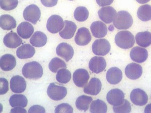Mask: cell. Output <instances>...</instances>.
<instances>
[{
    "mask_svg": "<svg viewBox=\"0 0 151 113\" xmlns=\"http://www.w3.org/2000/svg\"><path fill=\"white\" fill-rule=\"evenodd\" d=\"M34 31L33 26L27 22H22L17 27V31L18 35L24 39L29 38Z\"/></svg>",
    "mask_w": 151,
    "mask_h": 113,
    "instance_id": "cell-25",
    "label": "cell"
},
{
    "mask_svg": "<svg viewBox=\"0 0 151 113\" xmlns=\"http://www.w3.org/2000/svg\"><path fill=\"white\" fill-rule=\"evenodd\" d=\"M102 87V83L97 78H91L88 84L84 87L83 91L87 94L97 95L100 93Z\"/></svg>",
    "mask_w": 151,
    "mask_h": 113,
    "instance_id": "cell-18",
    "label": "cell"
},
{
    "mask_svg": "<svg viewBox=\"0 0 151 113\" xmlns=\"http://www.w3.org/2000/svg\"><path fill=\"white\" fill-rule=\"evenodd\" d=\"M57 55L68 62L73 57L74 50L70 45L66 43H62L56 48Z\"/></svg>",
    "mask_w": 151,
    "mask_h": 113,
    "instance_id": "cell-12",
    "label": "cell"
},
{
    "mask_svg": "<svg viewBox=\"0 0 151 113\" xmlns=\"http://www.w3.org/2000/svg\"><path fill=\"white\" fill-rule=\"evenodd\" d=\"M27 98L23 94H14L11 96L9 99L10 104L13 107H25L27 106Z\"/></svg>",
    "mask_w": 151,
    "mask_h": 113,
    "instance_id": "cell-29",
    "label": "cell"
},
{
    "mask_svg": "<svg viewBox=\"0 0 151 113\" xmlns=\"http://www.w3.org/2000/svg\"><path fill=\"white\" fill-rule=\"evenodd\" d=\"M35 53V49L31 45L24 44L17 49L16 55L19 59H27L32 57Z\"/></svg>",
    "mask_w": 151,
    "mask_h": 113,
    "instance_id": "cell-24",
    "label": "cell"
},
{
    "mask_svg": "<svg viewBox=\"0 0 151 113\" xmlns=\"http://www.w3.org/2000/svg\"><path fill=\"white\" fill-rule=\"evenodd\" d=\"M131 109L130 104L126 99H124L123 102L120 105L113 107V111L116 113H129Z\"/></svg>",
    "mask_w": 151,
    "mask_h": 113,
    "instance_id": "cell-37",
    "label": "cell"
},
{
    "mask_svg": "<svg viewBox=\"0 0 151 113\" xmlns=\"http://www.w3.org/2000/svg\"><path fill=\"white\" fill-rule=\"evenodd\" d=\"M77 29L75 23L69 20H65L64 28L59 33L60 36L65 39H70L73 37Z\"/></svg>",
    "mask_w": 151,
    "mask_h": 113,
    "instance_id": "cell-22",
    "label": "cell"
},
{
    "mask_svg": "<svg viewBox=\"0 0 151 113\" xmlns=\"http://www.w3.org/2000/svg\"><path fill=\"white\" fill-rule=\"evenodd\" d=\"M67 68V65L64 61L60 58H54L49 63V68L53 73H56L60 69Z\"/></svg>",
    "mask_w": 151,
    "mask_h": 113,
    "instance_id": "cell-35",
    "label": "cell"
},
{
    "mask_svg": "<svg viewBox=\"0 0 151 113\" xmlns=\"http://www.w3.org/2000/svg\"><path fill=\"white\" fill-rule=\"evenodd\" d=\"M73 109L70 105L67 103H62L58 105L55 109V113H72Z\"/></svg>",
    "mask_w": 151,
    "mask_h": 113,
    "instance_id": "cell-38",
    "label": "cell"
},
{
    "mask_svg": "<svg viewBox=\"0 0 151 113\" xmlns=\"http://www.w3.org/2000/svg\"><path fill=\"white\" fill-rule=\"evenodd\" d=\"M148 56L147 51L146 49L136 46L131 50L130 57L134 62L142 63L146 61Z\"/></svg>",
    "mask_w": 151,
    "mask_h": 113,
    "instance_id": "cell-17",
    "label": "cell"
},
{
    "mask_svg": "<svg viewBox=\"0 0 151 113\" xmlns=\"http://www.w3.org/2000/svg\"><path fill=\"white\" fill-rule=\"evenodd\" d=\"M29 42L34 46L42 47L47 43V36L42 31H36L30 39Z\"/></svg>",
    "mask_w": 151,
    "mask_h": 113,
    "instance_id": "cell-26",
    "label": "cell"
},
{
    "mask_svg": "<svg viewBox=\"0 0 151 113\" xmlns=\"http://www.w3.org/2000/svg\"><path fill=\"white\" fill-rule=\"evenodd\" d=\"M130 98L134 104L139 106L145 105L147 103L148 100L147 93L139 88L132 90L130 94Z\"/></svg>",
    "mask_w": 151,
    "mask_h": 113,
    "instance_id": "cell-8",
    "label": "cell"
},
{
    "mask_svg": "<svg viewBox=\"0 0 151 113\" xmlns=\"http://www.w3.org/2000/svg\"><path fill=\"white\" fill-rule=\"evenodd\" d=\"M0 82V94L3 95L9 91V82L4 78H1Z\"/></svg>",
    "mask_w": 151,
    "mask_h": 113,
    "instance_id": "cell-39",
    "label": "cell"
},
{
    "mask_svg": "<svg viewBox=\"0 0 151 113\" xmlns=\"http://www.w3.org/2000/svg\"><path fill=\"white\" fill-rule=\"evenodd\" d=\"M16 59L10 54H6L2 56L0 60V67L3 71H9L13 70L16 67Z\"/></svg>",
    "mask_w": 151,
    "mask_h": 113,
    "instance_id": "cell-21",
    "label": "cell"
},
{
    "mask_svg": "<svg viewBox=\"0 0 151 113\" xmlns=\"http://www.w3.org/2000/svg\"><path fill=\"white\" fill-rule=\"evenodd\" d=\"M133 20L131 15L126 11H119L113 21L114 26L118 29H127L131 27Z\"/></svg>",
    "mask_w": 151,
    "mask_h": 113,
    "instance_id": "cell-3",
    "label": "cell"
},
{
    "mask_svg": "<svg viewBox=\"0 0 151 113\" xmlns=\"http://www.w3.org/2000/svg\"><path fill=\"white\" fill-rule=\"evenodd\" d=\"M10 87L11 91L14 93H22L26 89V82L22 76L16 75L11 78L10 81Z\"/></svg>",
    "mask_w": 151,
    "mask_h": 113,
    "instance_id": "cell-14",
    "label": "cell"
},
{
    "mask_svg": "<svg viewBox=\"0 0 151 113\" xmlns=\"http://www.w3.org/2000/svg\"><path fill=\"white\" fill-rule=\"evenodd\" d=\"M108 108L107 105L103 101L99 99L93 102L90 106V112L92 113L107 112Z\"/></svg>",
    "mask_w": 151,
    "mask_h": 113,
    "instance_id": "cell-32",
    "label": "cell"
},
{
    "mask_svg": "<svg viewBox=\"0 0 151 113\" xmlns=\"http://www.w3.org/2000/svg\"><path fill=\"white\" fill-rule=\"evenodd\" d=\"M91 30L93 36L98 38L105 37L108 33L106 25L101 21L93 22L91 26Z\"/></svg>",
    "mask_w": 151,
    "mask_h": 113,
    "instance_id": "cell-19",
    "label": "cell"
},
{
    "mask_svg": "<svg viewBox=\"0 0 151 113\" xmlns=\"http://www.w3.org/2000/svg\"><path fill=\"white\" fill-rule=\"evenodd\" d=\"M99 6L101 7H104L109 6L113 3L114 0H96Z\"/></svg>",
    "mask_w": 151,
    "mask_h": 113,
    "instance_id": "cell-42",
    "label": "cell"
},
{
    "mask_svg": "<svg viewBox=\"0 0 151 113\" xmlns=\"http://www.w3.org/2000/svg\"><path fill=\"white\" fill-rule=\"evenodd\" d=\"M115 41L118 47L124 49L131 48L135 43L134 36L128 31H119L115 36Z\"/></svg>",
    "mask_w": 151,
    "mask_h": 113,
    "instance_id": "cell-2",
    "label": "cell"
},
{
    "mask_svg": "<svg viewBox=\"0 0 151 113\" xmlns=\"http://www.w3.org/2000/svg\"><path fill=\"white\" fill-rule=\"evenodd\" d=\"M16 20L14 17L9 15H4L0 18V26L5 30H11L16 27Z\"/></svg>",
    "mask_w": 151,
    "mask_h": 113,
    "instance_id": "cell-27",
    "label": "cell"
},
{
    "mask_svg": "<svg viewBox=\"0 0 151 113\" xmlns=\"http://www.w3.org/2000/svg\"><path fill=\"white\" fill-rule=\"evenodd\" d=\"M23 16L24 20L35 24L40 18V9L36 5H29L23 11Z\"/></svg>",
    "mask_w": 151,
    "mask_h": 113,
    "instance_id": "cell-6",
    "label": "cell"
},
{
    "mask_svg": "<svg viewBox=\"0 0 151 113\" xmlns=\"http://www.w3.org/2000/svg\"><path fill=\"white\" fill-rule=\"evenodd\" d=\"M3 41L6 46L12 49L20 46L22 43V39L14 32H11L6 34Z\"/></svg>",
    "mask_w": 151,
    "mask_h": 113,
    "instance_id": "cell-20",
    "label": "cell"
},
{
    "mask_svg": "<svg viewBox=\"0 0 151 113\" xmlns=\"http://www.w3.org/2000/svg\"><path fill=\"white\" fill-rule=\"evenodd\" d=\"M122 78V72L119 68L113 67L107 71L106 79L111 84H118L121 81Z\"/></svg>",
    "mask_w": 151,
    "mask_h": 113,
    "instance_id": "cell-23",
    "label": "cell"
},
{
    "mask_svg": "<svg viewBox=\"0 0 151 113\" xmlns=\"http://www.w3.org/2000/svg\"><path fill=\"white\" fill-rule=\"evenodd\" d=\"M71 72L65 68L60 69L56 75V80L62 84H67L69 82L71 78Z\"/></svg>",
    "mask_w": 151,
    "mask_h": 113,
    "instance_id": "cell-33",
    "label": "cell"
},
{
    "mask_svg": "<svg viewBox=\"0 0 151 113\" xmlns=\"http://www.w3.org/2000/svg\"><path fill=\"white\" fill-rule=\"evenodd\" d=\"M45 112V111L44 108L38 105H35L31 107L28 110V113H44Z\"/></svg>",
    "mask_w": 151,
    "mask_h": 113,
    "instance_id": "cell-40",
    "label": "cell"
},
{
    "mask_svg": "<svg viewBox=\"0 0 151 113\" xmlns=\"http://www.w3.org/2000/svg\"><path fill=\"white\" fill-rule=\"evenodd\" d=\"M92 101L93 99L91 97L81 95L76 99V106L77 109L79 110L86 112L88 110L90 104Z\"/></svg>",
    "mask_w": 151,
    "mask_h": 113,
    "instance_id": "cell-30",
    "label": "cell"
},
{
    "mask_svg": "<svg viewBox=\"0 0 151 113\" xmlns=\"http://www.w3.org/2000/svg\"><path fill=\"white\" fill-rule=\"evenodd\" d=\"M106 67V62L104 58L102 57H93L90 61L89 68L90 70L94 73L98 74L103 72Z\"/></svg>",
    "mask_w": 151,
    "mask_h": 113,
    "instance_id": "cell-15",
    "label": "cell"
},
{
    "mask_svg": "<svg viewBox=\"0 0 151 113\" xmlns=\"http://www.w3.org/2000/svg\"><path fill=\"white\" fill-rule=\"evenodd\" d=\"M137 44L143 47H148L151 45V33L148 31L138 33L135 36Z\"/></svg>",
    "mask_w": 151,
    "mask_h": 113,
    "instance_id": "cell-28",
    "label": "cell"
},
{
    "mask_svg": "<svg viewBox=\"0 0 151 113\" xmlns=\"http://www.w3.org/2000/svg\"><path fill=\"white\" fill-rule=\"evenodd\" d=\"M138 18L144 22L151 20V6L144 5L141 6L137 12Z\"/></svg>",
    "mask_w": 151,
    "mask_h": 113,
    "instance_id": "cell-31",
    "label": "cell"
},
{
    "mask_svg": "<svg viewBox=\"0 0 151 113\" xmlns=\"http://www.w3.org/2000/svg\"><path fill=\"white\" fill-rule=\"evenodd\" d=\"M91 36L87 28L81 27L79 28L74 39L76 43L79 46H85L90 42Z\"/></svg>",
    "mask_w": 151,
    "mask_h": 113,
    "instance_id": "cell-13",
    "label": "cell"
},
{
    "mask_svg": "<svg viewBox=\"0 0 151 113\" xmlns=\"http://www.w3.org/2000/svg\"><path fill=\"white\" fill-rule=\"evenodd\" d=\"M74 18L78 22L86 21L89 16V12L86 7H77L74 12Z\"/></svg>",
    "mask_w": 151,
    "mask_h": 113,
    "instance_id": "cell-34",
    "label": "cell"
},
{
    "mask_svg": "<svg viewBox=\"0 0 151 113\" xmlns=\"http://www.w3.org/2000/svg\"><path fill=\"white\" fill-rule=\"evenodd\" d=\"M18 4V0H0L1 9L6 11L16 9Z\"/></svg>",
    "mask_w": 151,
    "mask_h": 113,
    "instance_id": "cell-36",
    "label": "cell"
},
{
    "mask_svg": "<svg viewBox=\"0 0 151 113\" xmlns=\"http://www.w3.org/2000/svg\"><path fill=\"white\" fill-rule=\"evenodd\" d=\"M22 74L27 79L37 80L42 77L43 71L41 65L37 62L26 63L22 69Z\"/></svg>",
    "mask_w": 151,
    "mask_h": 113,
    "instance_id": "cell-1",
    "label": "cell"
},
{
    "mask_svg": "<svg viewBox=\"0 0 151 113\" xmlns=\"http://www.w3.org/2000/svg\"><path fill=\"white\" fill-rule=\"evenodd\" d=\"M127 77L131 80H135L140 78L142 74V68L140 65L131 63L127 66L125 69Z\"/></svg>",
    "mask_w": 151,
    "mask_h": 113,
    "instance_id": "cell-16",
    "label": "cell"
},
{
    "mask_svg": "<svg viewBox=\"0 0 151 113\" xmlns=\"http://www.w3.org/2000/svg\"><path fill=\"white\" fill-rule=\"evenodd\" d=\"M89 73L84 69H77L73 74V79L74 84L79 87H83L89 80Z\"/></svg>",
    "mask_w": 151,
    "mask_h": 113,
    "instance_id": "cell-11",
    "label": "cell"
},
{
    "mask_svg": "<svg viewBox=\"0 0 151 113\" xmlns=\"http://www.w3.org/2000/svg\"><path fill=\"white\" fill-rule=\"evenodd\" d=\"M92 49L96 55L104 56L111 50V44L105 39H97L93 44Z\"/></svg>",
    "mask_w": 151,
    "mask_h": 113,
    "instance_id": "cell-7",
    "label": "cell"
},
{
    "mask_svg": "<svg viewBox=\"0 0 151 113\" xmlns=\"http://www.w3.org/2000/svg\"><path fill=\"white\" fill-rule=\"evenodd\" d=\"M145 113H151V104H148L145 108Z\"/></svg>",
    "mask_w": 151,
    "mask_h": 113,
    "instance_id": "cell-44",
    "label": "cell"
},
{
    "mask_svg": "<svg viewBox=\"0 0 151 113\" xmlns=\"http://www.w3.org/2000/svg\"><path fill=\"white\" fill-rule=\"evenodd\" d=\"M23 107H16L11 110V113H27V111Z\"/></svg>",
    "mask_w": 151,
    "mask_h": 113,
    "instance_id": "cell-43",
    "label": "cell"
},
{
    "mask_svg": "<svg viewBox=\"0 0 151 113\" xmlns=\"http://www.w3.org/2000/svg\"><path fill=\"white\" fill-rule=\"evenodd\" d=\"M69 1H74V0H69Z\"/></svg>",
    "mask_w": 151,
    "mask_h": 113,
    "instance_id": "cell-46",
    "label": "cell"
},
{
    "mask_svg": "<svg viewBox=\"0 0 151 113\" xmlns=\"http://www.w3.org/2000/svg\"><path fill=\"white\" fill-rule=\"evenodd\" d=\"M150 0H136L138 3L140 4H145L149 2Z\"/></svg>",
    "mask_w": 151,
    "mask_h": 113,
    "instance_id": "cell-45",
    "label": "cell"
},
{
    "mask_svg": "<svg viewBox=\"0 0 151 113\" xmlns=\"http://www.w3.org/2000/svg\"><path fill=\"white\" fill-rule=\"evenodd\" d=\"M67 92L66 87L57 85L55 83H50L47 90L49 97L55 101H60L63 99L67 95Z\"/></svg>",
    "mask_w": 151,
    "mask_h": 113,
    "instance_id": "cell-4",
    "label": "cell"
},
{
    "mask_svg": "<svg viewBox=\"0 0 151 113\" xmlns=\"http://www.w3.org/2000/svg\"><path fill=\"white\" fill-rule=\"evenodd\" d=\"M64 26L65 22L62 17L58 15H52L50 17L47 21V29L50 33H58L63 29Z\"/></svg>",
    "mask_w": 151,
    "mask_h": 113,
    "instance_id": "cell-5",
    "label": "cell"
},
{
    "mask_svg": "<svg viewBox=\"0 0 151 113\" xmlns=\"http://www.w3.org/2000/svg\"><path fill=\"white\" fill-rule=\"evenodd\" d=\"M41 2L45 6L52 7L57 4L58 0H41Z\"/></svg>",
    "mask_w": 151,
    "mask_h": 113,
    "instance_id": "cell-41",
    "label": "cell"
},
{
    "mask_svg": "<svg viewBox=\"0 0 151 113\" xmlns=\"http://www.w3.org/2000/svg\"><path fill=\"white\" fill-rule=\"evenodd\" d=\"M98 13L100 19L106 24L113 22L117 14L116 10L111 6L103 7Z\"/></svg>",
    "mask_w": 151,
    "mask_h": 113,
    "instance_id": "cell-10",
    "label": "cell"
},
{
    "mask_svg": "<svg viewBox=\"0 0 151 113\" xmlns=\"http://www.w3.org/2000/svg\"><path fill=\"white\" fill-rule=\"evenodd\" d=\"M124 94L120 89H111L107 94V101L113 106L120 105L124 101Z\"/></svg>",
    "mask_w": 151,
    "mask_h": 113,
    "instance_id": "cell-9",
    "label": "cell"
}]
</instances>
